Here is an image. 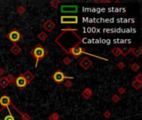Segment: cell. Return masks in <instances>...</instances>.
<instances>
[{"label": "cell", "mask_w": 142, "mask_h": 120, "mask_svg": "<svg viewBox=\"0 0 142 120\" xmlns=\"http://www.w3.org/2000/svg\"><path fill=\"white\" fill-rule=\"evenodd\" d=\"M21 119L22 120H31V117L26 113H22V116H21Z\"/></svg>", "instance_id": "cell-31"}, {"label": "cell", "mask_w": 142, "mask_h": 120, "mask_svg": "<svg viewBox=\"0 0 142 120\" xmlns=\"http://www.w3.org/2000/svg\"><path fill=\"white\" fill-rule=\"evenodd\" d=\"M135 80L139 81V82H141L142 83V73H140L137 74V75L136 76V78H135Z\"/></svg>", "instance_id": "cell-32"}, {"label": "cell", "mask_w": 142, "mask_h": 120, "mask_svg": "<svg viewBox=\"0 0 142 120\" xmlns=\"http://www.w3.org/2000/svg\"><path fill=\"white\" fill-rule=\"evenodd\" d=\"M114 3H120V1H118V0H117V1H115Z\"/></svg>", "instance_id": "cell-36"}, {"label": "cell", "mask_w": 142, "mask_h": 120, "mask_svg": "<svg viewBox=\"0 0 142 120\" xmlns=\"http://www.w3.org/2000/svg\"><path fill=\"white\" fill-rule=\"evenodd\" d=\"M78 11V7L77 5H62L61 7V12L63 13H77Z\"/></svg>", "instance_id": "cell-8"}, {"label": "cell", "mask_w": 142, "mask_h": 120, "mask_svg": "<svg viewBox=\"0 0 142 120\" xmlns=\"http://www.w3.org/2000/svg\"><path fill=\"white\" fill-rule=\"evenodd\" d=\"M6 38H8L11 43H13V44H18V43L23 38V33L18 30V28H13V29H11L7 33Z\"/></svg>", "instance_id": "cell-4"}, {"label": "cell", "mask_w": 142, "mask_h": 120, "mask_svg": "<svg viewBox=\"0 0 142 120\" xmlns=\"http://www.w3.org/2000/svg\"><path fill=\"white\" fill-rule=\"evenodd\" d=\"M93 3H100V1H98V0H94Z\"/></svg>", "instance_id": "cell-35"}, {"label": "cell", "mask_w": 142, "mask_h": 120, "mask_svg": "<svg viewBox=\"0 0 142 120\" xmlns=\"http://www.w3.org/2000/svg\"><path fill=\"white\" fill-rule=\"evenodd\" d=\"M93 95V92L90 88H86L82 92V97L84 98V99H89L91 98Z\"/></svg>", "instance_id": "cell-13"}, {"label": "cell", "mask_w": 142, "mask_h": 120, "mask_svg": "<svg viewBox=\"0 0 142 120\" xmlns=\"http://www.w3.org/2000/svg\"><path fill=\"white\" fill-rule=\"evenodd\" d=\"M14 84L16 85V87H17L19 90H24L25 88L27 87L28 85L27 81L25 80V78L23 77V74L20 73L19 75H18L17 78H16V80H15V83H14Z\"/></svg>", "instance_id": "cell-6"}, {"label": "cell", "mask_w": 142, "mask_h": 120, "mask_svg": "<svg viewBox=\"0 0 142 120\" xmlns=\"http://www.w3.org/2000/svg\"><path fill=\"white\" fill-rule=\"evenodd\" d=\"M50 5L53 7V8L54 9H57L59 7V4L61 3V0H53V1H50Z\"/></svg>", "instance_id": "cell-20"}, {"label": "cell", "mask_w": 142, "mask_h": 120, "mask_svg": "<svg viewBox=\"0 0 142 120\" xmlns=\"http://www.w3.org/2000/svg\"><path fill=\"white\" fill-rule=\"evenodd\" d=\"M1 31H2V28L0 27V32H1Z\"/></svg>", "instance_id": "cell-37"}, {"label": "cell", "mask_w": 142, "mask_h": 120, "mask_svg": "<svg viewBox=\"0 0 142 120\" xmlns=\"http://www.w3.org/2000/svg\"><path fill=\"white\" fill-rule=\"evenodd\" d=\"M63 86H64L66 88H71L73 86V83L71 80H69V79H67V80L64 81Z\"/></svg>", "instance_id": "cell-23"}, {"label": "cell", "mask_w": 142, "mask_h": 120, "mask_svg": "<svg viewBox=\"0 0 142 120\" xmlns=\"http://www.w3.org/2000/svg\"><path fill=\"white\" fill-rule=\"evenodd\" d=\"M42 27L47 32L51 33L53 32L54 28H56V23L53 22L52 19H47L45 22L42 23Z\"/></svg>", "instance_id": "cell-9"}, {"label": "cell", "mask_w": 142, "mask_h": 120, "mask_svg": "<svg viewBox=\"0 0 142 120\" xmlns=\"http://www.w3.org/2000/svg\"><path fill=\"white\" fill-rule=\"evenodd\" d=\"M12 104L11 98L7 94H3L2 97H0V105L3 108L8 107Z\"/></svg>", "instance_id": "cell-10"}, {"label": "cell", "mask_w": 142, "mask_h": 120, "mask_svg": "<svg viewBox=\"0 0 142 120\" xmlns=\"http://www.w3.org/2000/svg\"><path fill=\"white\" fill-rule=\"evenodd\" d=\"M10 84L9 83V81L8 78L6 76H3L0 78V88H3V89H5V88L8 87V86Z\"/></svg>", "instance_id": "cell-15"}, {"label": "cell", "mask_w": 142, "mask_h": 120, "mask_svg": "<svg viewBox=\"0 0 142 120\" xmlns=\"http://www.w3.org/2000/svg\"><path fill=\"white\" fill-rule=\"evenodd\" d=\"M116 67L120 69V70H122V69H124L126 66H125V63H124V62L120 61L119 63H118L116 64Z\"/></svg>", "instance_id": "cell-29"}, {"label": "cell", "mask_w": 142, "mask_h": 120, "mask_svg": "<svg viewBox=\"0 0 142 120\" xmlns=\"http://www.w3.org/2000/svg\"><path fill=\"white\" fill-rule=\"evenodd\" d=\"M79 65L82 69H84V70H88V69L91 68V66L93 65V62H92L88 57L86 56L82 58V59L79 61Z\"/></svg>", "instance_id": "cell-7"}, {"label": "cell", "mask_w": 142, "mask_h": 120, "mask_svg": "<svg viewBox=\"0 0 142 120\" xmlns=\"http://www.w3.org/2000/svg\"><path fill=\"white\" fill-rule=\"evenodd\" d=\"M111 53H112V54L115 58H118V57L121 56V55L124 57V51H123V50L119 47H115V48L112 49Z\"/></svg>", "instance_id": "cell-12"}, {"label": "cell", "mask_w": 142, "mask_h": 120, "mask_svg": "<svg viewBox=\"0 0 142 120\" xmlns=\"http://www.w3.org/2000/svg\"><path fill=\"white\" fill-rule=\"evenodd\" d=\"M31 55L33 57L34 59H36V63H35V68H37L38 65V63L41 60H42L48 54V51L42 46V44H37L33 49L30 52Z\"/></svg>", "instance_id": "cell-1"}, {"label": "cell", "mask_w": 142, "mask_h": 120, "mask_svg": "<svg viewBox=\"0 0 142 120\" xmlns=\"http://www.w3.org/2000/svg\"><path fill=\"white\" fill-rule=\"evenodd\" d=\"M103 117L106 118V119H110L111 117H112V113H111L110 110H106V111L103 112Z\"/></svg>", "instance_id": "cell-28"}, {"label": "cell", "mask_w": 142, "mask_h": 120, "mask_svg": "<svg viewBox=\"0 0 142 120\" xmlns=\"http://www.w3.org/2000/svg\"><path fill=\"white\" fill-rule=\"evenodd\" d=\"M61 23L62 24H77L78 23V16L77 15H61Z\"/></svg>", "instance_id": "cell-5"}, {"label": "cell", "mask_w": 142, "mask_h": 120, "mask_svg": "<svg viewBox=\"0 0 142 120\" xmlns=\"http://www.w3.org/2000/svg\"><path fill=\"white\" fill-rule=\"evenodd\" d=\"M47 119L48 120H59L60 119V114L57 112L53 113V114H51L49 115L48 118H47Z\"/></svg>", "instance_id": "cell-19"}, {"label": "cell", "mask_w": 142, "mask_h": 120, "mask_svg": "<svg viewBox=\"0 0 142 120\" xmlns=\"http://www.w3.org/2000/svg\"><path fill=\"white\" fill-rule=\"evenodd\" d=\"M4 73H5V70L3 68H0V76L1 77L4 76Z\"/></svg>", "instance_id": "cell-34"}, {"label": "cell", "mask_w": 142, "mask_h": 120, "mask_svg": "<svg viewBox=\"0 0 142 120\" xmlns=\"http://www.w3.org/2000/svg\"><path fill=\"white\" fill-rule=\"evenodd\" d=\"M112 102L114 103V104H117V103L120 100V97L118 94H116V93H115V94L112 95Z\"/></svg>", "instance_id": "cell-27"}, {"label": "cell", "mask_w": 142, "mask_h": 120, "mask_svg": "<svg viewBox=\"0 0 142 120\" xmlns=\"http://www.w3.org/2000/svg\"><path fill=\"white\" fill-rule=\"evenodd\" d=\"M131 86H132V87H133L136 90H139L140 88L142 87V83H141V82H139V81L134 80L133 82L131 83Z\"/></svg>", "instance_id": "cell-21"}, {"label": "cell", "mask_w": 142, "mask_h": 120, "mask_svg": "<svg viewBox=\"0 0 142 120\" xmlns=\"http://www.w3.org/2000/svg\"><path fill=\"white\" fill-rule=\"evenodd\" d=\"M72 59H71L70 57H65L64 59H62V63L65 64V65H69V64L72 63Z\"/></svg>", "instance_id": "cell-26"}, {"label": "cell", "mask_w": 142, "mask_h": 120, "mask_svg": "<svg viewBox=\"0 0 142 120\" xmlns=\"http://www.w3.org/2000/svg\"><path fill=\"white\" fill-rule=\"evenodd\" d=\"M0 19H1V14H0Z\"/></svg>", "instance_id": "cell-38"}, {"label": "cell", "mask_w": 142, "mask_h": 120, "mask_svg": "<svg viewBox=\"0 0 142 120\" xmlns=\"http://www.w3.org/2000/svg\"><path fill=\"white\" fill-rule=\"evenodd\" d=\"M10 52L15 56H18L22 52V48H21L18 44H13V46L10 48Z\"/></svg>", "instance_id": "cell-14"}, {"label": "cell", "mask_w": 142, "mask_h": 120, "mask_svg": "<svg viewBox=\"0 0 142 120\" xmlns=\"http://www.w3.org/2000/svg\"><path fill=\"white\" fill-rule=\"evenodd\" d=\"M8 78V81H9V83H15V80H16V78L15 76L13 75V73H8V76H6Z\"/></svg>", "instance_id": "cell-25"}, {"label": "cell", "mask_w": 142, "mask_h": 120, "mask_svg": "<svg viewBox=\"0 0 142 120\" xmlns=\"http://www.w3.org/2000/svg\"><path fill=\"white\" fill-rule=\"evenodd\" d=\"M26 11L27 10H26L25 7L23 5H20L17 8V13L19 14V15H23V14H25Z\"/></svg>", "instance_id": "cell-22"}, {"label": "cell", "mask_w": 142, "mask_h": 120, "mask_svg": "<svg viewBox=\"0 0 142 120\" xmlns=\"http://www.w3.org/2000/svg\"><path fill=\"white\" fill-rule=\"evenodd\" d=\"M100 3H111L112 1H111V0H101Z\"/></svg>", "instance_id": "cell-33"}, {"label": "cell", "mask_w": 142, "mask_h": 120, "mask_svg": "<svg viewBox=\"0 0 142 120\" xmlns=\"http://www.w3.org/2000/svg\"><path fill=\"white\" fill-rule=\"evenodd\" d=\"M81 42V41H80ZM80 42L78 43L77 45H75V46H73L72 48H70L69 49H68V51H66L67 53V54H69L71 55H72L73 57L75 58V59H78L80 56H82V54H86V55H89V56H92V57H96L97 58L99 59H102L104 61H108L107 59H105V58H102V57H99V56H96V55H94V54H89V53L86 52V50H85L84 48L82 47H79L78 46V44H80Z\"/></svg>", "instance_id": "cell-2"}, {"label": "cell", "mask_w": 142, "mask_h": 120, "mask_svg": "<svg viewBox=\"0 0 142 120\" xmlns=\"http://www.w3.org/2000/svg\"><path fill=\"white\" fill-rule=\"evenodd\" d=\"M8 114L6 115H3V117H2V119L3 120H16L15 117L13 116V114L10 112V110H9V107H8Z\"/></svg>", "instance_id": "cell-17"}, {"label": "cell", "mask_w": 142, "mask_h": 120, "mask_svg": "<svg viewBox=\"0 0 142 120\" xmlns=\"http://www.w3.org/2000/svg\"><path fill=\"white\" fill-rule=\"evenodd\" d=\"M131 53L133 54V55L136 58H139L141 55L142 54V49L141 47H138V48H131Z\"/></svg>", "instance_id": "cell-16"}, {"label": "cell", "mask_w": 142, "mask_h": 120, "mask_svg": "<svg viewBox=\"0 0 142 120\" xmlns=\"http://www.w3.org/2000/svg\"><path fill=\"white\" fill-rule=\"evenodd\" d=\"M51 78L53 79L57 84H61V83H64V81L66 79H69V80H71V79H73L74 78H73V77L67 76L61 69L58 68L52 74Z\"/></svg>", "instance_id": "cell-3"}, {"label": "cell", "mask_w": 142, "mask_h": 120, "mask_svg": "<svg viewBox=\"0 0 142 120\" xmlns=\"http://www.w3.org/2000/svg\"><path fill=\"white\" fill-rule=\"evenodd\" d=\"M47 37H48V35H47V33L46 32H44V31L40 32L38 34H37V38H38L40 41H42V42L46 41Z\"/></svg>", "instance_id": "cell-18"}, {"label": "cell", "mask_w": 142, "mask_h": 120, "mask_svg": "<svg viewBox=\"0 0 142 120\" xmlns=\"http://www.w3.org/2000/svg\"><path fill=\"white\" fill-rule=\"evenodd\" d=\"M131 70L133 71V72H137L138 70H140V68H141V66H140L137 63H133L131 65Z\"/></svg>", "instance_id": "cell-24"}, {"label": "cell", "mask_w": 142, "mask_h": 120, "mask_svg": "<svg viewBox=\"0 0 142 120\" xmlns=\"http://www.w3.org/2000/svg\"><path fill=\"white\" fill-rule=\"evenodd\" d=\"M23 74V77L25 78V80L27 81V83H28V84H29V83H31L32 82V80L35 78V76H34V74L32 73L30 70H27L26 72H24Z\"/></svg>", "instance_id": "cell-11"}, {"label": "cell", "mask_w": 142, "mask_h": 120, "mask_svg": "<svg viewBox=\"0 0 142 120\" xmlns=\"http://www.w3.org/2000/svg\"><path fill=\"white\" fill-rule=\"evenodd\" d=\"M117 91H118V93H120V95H123L124 93H125V92H126V89H125V87H122V86H121V87L118 88Z\"/></svg>", "instance_id": "cell-30"}]
</instances>
